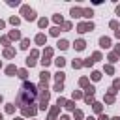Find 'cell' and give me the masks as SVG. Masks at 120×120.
I'll return each mask as SVG.
<instances>
[{
	"mask_svg": "<svg viewBox=\"0 0 120 120\" xmlns=\"http://www.w3.org/2000/svg\"><path fill=\"white\" fill-rule=\"evenodd\" d=\"M36 96H38L36 86H34L32 82L24 81V82H22V86H21V90H19V94H17V105H19V107L30 105V101H34V99H36Z\"/></svg>",
	"mask_w": 120,
	"mask_h": 120,
	"instance_id": "6da1fadb",
	"label": "cell"
},
{
	"mask_svg": "<svg viewBox=\"0 0 120 120\" xmlns=\"http://www.w3.org/2000/svg\"><path fill=\"white\" fill-rule=\"evenodd\" d=\"M22 15H24V19H28V21H34V19H36L34 9H30L28 6H22Z\"/></svg>",
	"mask_w": 120,
	"mask_h": 120,
	"instance_id": "7a4b0ae2",
	"label": "cell"
},
{
	"mask_svg": "<svg viewBox=\"0 0 120 120\" xmlns=\"http://www.w3.org/2000/svg\"><path fill=\"white\" fill-rule=\"evenodd\" d=\"M92 28H94V24H92V22H81V24L77 26V30H79L81 34H84V32H90Z\"/></svg>",
	"mask_w": 120,
	"mask_h": 120,
	"instance_id": "3957f363",
	"label": "cell"
},
{
	"mask_svg": "<svg viewBox=\"0 0 120 120\" xmlns=\"http://www.w3.org/2000/svg\"><path fill=\"white\" fill-rule=\"evenodd\" d=\"M99 45H101L103 49H107V47H111V39H109V38H101V39H99Z\"/></svg>",
	"mask_w": 120,
	"mask_h": 120,
	"instance_id": "277c9868",
	"label": "cell"
},
{
	"mask_svg": "<svg viewBox=\"0 0 120 120\" xmlns=\"http://www.w3.org/2000/svg\"><path fill=\"white\" fill-rule=\"evenodd\" d=\"M84 47H86V43H84L82 39H77V41H75V49H77V51H82Z\"/></svg>",
	"mask_w": 120,
	"mask_h": 120,
	"instance_id": "5b68a950",
	"label": "cell"
},
{
	"mask_svg": "<svg viewBox=\"0 0 120 120\" xmlns=\"http://www.w3.org/2000/svg\"><path fill=\"white\" fill-rule=\"evenodd\" d=\"M22 114H24V116H34V114H36V109H34V107H30V109H22Z\"/></svg>",
	"mask_w": 120,
	"mask_h": 120,
	"instance_id": "8992f818",
	"label": "cell"
},
{
	"mask_svg": "<svg viewBox=\"0 0 120 120\" xmlns=\"http://www.w3.org/2000/svg\"><path fill=\"white\" fill-rule=\"evenodd\" d=\"M45 39H47V38H45L43 34H38V36H36V43H38V45H43Z\"/></svg>",
	"mask_w": 120,
	"mask_h": 120,
	"instance_id": "52a82bcc",
	"label": "cell"
},
{
	"mask_svg": "<svg viewBox=\"0 0 120 120\" xmlns=\"http://www.w3.org/2000/svg\"><path fill=\"white\" fill-rule=\"evenodd\" d=\"M58 109H60V107H58V105H56V107H52V109H51V114H49V120H54V116H56V114H58Z\"/></svg>",
	"mask_w": 120,
	"mask_h": 120,
	"instance_id": "ba28073f",
	"label": "cell"
},
{
	"mask_svg": "<svg viewBox=\"0 0 120 120\" xmlns=\"http://www.w3.org/2000/svg\"><path fill=\"white\" fill-rule=\"evenodd\" d=\"M81 15H82V9H79V8L71 9V17H81Z\"/></svg>",
	"mask_w": 120,
	"mask_h": 120,
	"instance_id": "9c48e42d",
	"label": "cell"
},
{
	"mask_svg": "<svg viewBox=\"0 0 120 120\" xmlns=\"http://www.w3.org/2000/svg\"><path fill=\"white\" fill-rule=\"evenodd\" d=\"M39 75H41V82H47V81H49V77H51V73H49V71H41Z\"/></svg>",
	"mask_w": 120,
	"mask_h": 120,
	"instance_id": "30bf717a",
	"label": "cell"
},
{
	"mask_svg": "<svg viewBox=\"0 0 120 120\" xmlns=\"http://www.w3.org/2000/svg\"><path fill=\"white\" fill-rule=\"evenodd\" d=\"M56 45H58V49H68V47H69V45H68V41H66V39H60V41H58V43H56Z\"/></svg>",
	"mask_w": 120,
	"mask_h": 120,
	"instance_id": "8fae6325",
	"label": "cell"
},
{
	"mask_svg": "<svg viewBox=\"0 0 120 120\" xmlns=\"http://www.w3.org/2000/svg\"><path fill=\"white\" fill-rule=\"evenodd\" d=\"M6 73H8V75H13V73H17V68H15V66H8V68H6Z\"/></svg>",
	"mask_w": 120,
	"mask_h": 120,
	"instance_id": "7c38bea8",
	"label": "cell"
},
{
	"mask_svg": "<svg viewBox=\"0 0 120 120\" xmlns=\"http://www.w3.org/2000/svg\"><path fill=\"white\" fill-rule=\"evenodd\" d=\"M9 38H11V39H19V38H21V34H19L17 30H11V32H9Z\"/></svg>",
	"mask_w": 120,
	"mask_h": 120,
	"instance_id": "4fadbf2b",
	"label": "cell"
},
{
	"mask_svg": "<svg viewBox=\"0 0 120 120\" xmlns=\"http://www.w3.org/2000/svg\"><path fill=\"white\" fill-rule=\"evenodd\" d=\"M13 54H15V51H13V49H6V51H4V56H6V58H11Z\"/></svg>",
	"mask_w": 120,
	"mask_h": 120,
	"instance_id": "5bb4252c",
	"label": "cell"
},
{
	"mask_svg": "<svg viewBox=\"0 0 120 120\" xmlns=\"http://www.w3.org/2000/svg\"><path fill=\"white\" fill-rule=\"evenodd\" d=\"M92 15H94V11H92V9H82V17H88V19H90Z\"/></svg>",
	"mask_w": 120,
	"mask_h": 120,
	"instance_id": "9a60e30c",
	"label": "cell"
},
{
	"mask_svg": "<svg viewBox=\"0 0 120 120\" xmlns=\"http://www.w3.org/2000/svg\"><path fill=\"white\" fill-rule=\"evenodd\" d=\"M54 62H56V66H58V68H62V66L66 64V58H62V56H60V58H56Z\"/></svg>",
	"mask_w": 120,
	"mask_h": 120,
	"instance_id": "2e32d148",
	"label": "cell"
},
{
	"mask_svg": "<svg viewBox=\"0 0 120 120\" xmlns=\"http://www.w3.org/2000/svg\"><path fill=\"white\" fill-rule=\"evenodd\" d=\"M94 94V86H86V98H92Z\"/></svg>",
	"mask_w": 120,
	"mask_h": 120,
	"instance_id": "e0dca14e",
	"label": "cell"
},
{
	"mask_svg": "<svg viewBox=\"0 0 120 120\" xmlns=\"http://www.w3.org/2000/svg\"><path fill=\"white\" fill-rule=\"evenodd\" d=\"M64 107H66V109H69V111H73V109H75V103H73V101H66V105H64Z\"/></svg>",
	"mask_w": 120,
	"mask_h": 120,
	"instance_id": "ac0fdd59",
	"label": "cell"
},
{
	"mask_svg": "<svg viewBox=\"0 0 120 120\" xmlns=\"http://www.w3.org/2000/svg\"><path fill=\"white\" fill-rule=\"evenodd\" d=\"M28 45H30L28 39H22V41H21V49H28Z\"/></svg>",
	"mask_w": 120,
	"mask_h": 120,
	"instance_id": "d6986e66",
	"label": "cell"
},
{
	"mask_svg": "<svg viewBox=\"0 0 120 120\" xmlns=\"http://www.w3.org/2000/svg\"><path fill=\"white\" fill-rule=\"evenodd\" d=\"M34 64H36V60H34L32 56H28V58H26V66H30V68H32Z\"/></svg>",
	"mask_w": 120,
	"mask_h": 120,
	"instance_id": "ffe728a7",
	"label": "cell"
},
{
	"mask_svg": "<svg viewBox=\"0 0 120 120\" xmlns=\"http://www.w3.org/2000/svg\"><path fill=\"white\" fill-rule=\"evenodd\" d=\"M54 77H56V81H58V82H62V81H64V73H62V71H58Z\"/></svg>",
	"mask_w": 120,
	"mask_h": 120,
	"instance_id": "44dd1931",
	"label": "cell"
},
{
	"mask_svg": "<svg viewBox=\"0 0 120 120\" xmlns=\"http://www.w3.org/2000/svg\"><path fill=\"white\" fill-rule=\"evenodd\" d=\"M19 77L21 79H26V69H19Z\"/></svg>",
	"mask_w": 120,
	"mask_h": 120,
	"instance_id": "7402d4cb",
	"label": "cell"
},
{
	"mask_svg": "<svg viewBox=\"0 0 120 120\" xmlns=\"http://www.w3.org/2000/svg\"><path fill=\"white\" fill-rule=\"evenodd\" d=\"M99 77H101V73H99V71H94V73H92V79H94V81H98Z\"/></svg>",
	"mask_w": 120,
	"mask_h": 120,
	"instance_id": "603a6c76",
	"label": "cell"
},
{
	"mask_svg": "<svg viewBox=\"0 0 120 120\" xmlns=\"http://www.w3.org/2000/svg\"><path fill=\"white\" fill-rule=\"evenodd\" d=\"M94 111L96 112H101V103H94Z\"/></svg>",
	"mask_w": 120,
	"mask_h": 120,
	"instance_id": "cb8c5ba5",
	"label": "cell"
},
{
	"mask_svg": "<svg viewBox=\"0 0 120 120\" xmlns=\"http://www.w3.org/2000/svg\"><path fill=\"white\" fill-rule=\"evenodd\" d=\"M39 26L45 28V26H47V19H39Z\"/></svg>",
	"mask_w": 120,
	"mask_h": 120,
	"instance_id": "d4e9b609",
	"label": "cell"
},
{
	"mask_svg": "<svg viewBox=\"0 0 120 120\" xmlns=\"http://www.w3.org/2000/svg\"><path fill=\"white\" fill-rule=\"evenodd\" d=\"M101 58V54L99 52H94V56H92V62H96V60H99Z\"/></svg>",
	"mask_w": 120,
	"mask_h": 120,
	"instance_id": "484cf974",
	"label": "cell"
},
{
	"mask_svg": "<svg viewBox=\"0 0 120 120\" xmlns=\"http://www.w3.org/2000/svg\"><path fill=\"white\" fill-rule=\"evenodd\" d=\"M41 64H43V66H49V64H51V60H49L47 56H43V60H41Z\"/></svg>",
	"mask_w": 120,
	"mask_h": 120,
	"instance_id": "4316f807",
	"label": "cell"
},
{
	"mask_svg": "<svg viewBox=\"0 0 120 120\" xmlns=\"http://www.w3.org/2000/svg\"><path fill=\"white\" fill-rule=\"evenodd\" d=\"M9 21H11V24H15V26H17V24H19V19H17V17H11V19H9Z\"/></svg>",
	"mask_w": 120,
	"mask_h": 120,
	"instance_id": "83f0119b",
	"label": "cell"
},
{
	"mask_svg": "<svg viewBox=\"0 0 120 120\" xmlns=\"http://www.w3.org/2000/svg\"><path fill=\"white\" fill-rule=\"evenodd\" d=\"M82 66V62H79V60H73V68H81Z\"/></svg>",
	"mask_w": 120,
	"mask_h": 120,
	"instance_id": "f1b7e54d",
	"label": "cell"
},
{
	"mask_svg": "<svg viewBox=\"0 0 120 120\" xmlns=\"http://www.w3.org/2000/svg\"><path fill=\"white\" fill-rule=\"evenodd\" d=\"M86 84H88V79L82 77V79H81V86H86Z\"/></svg>",
	"mask_w": 120,
	"mask_h": 120,
	"instance_id": "f546056e",
	"label": "cell"
},
{
	"mask_svg": "<svg viewBox=\"0 0 120 120\" xmlns=\"http://www.w3.org/2000/svg\"><path fill=\"white\" fill-rule=\"evenodd\" d=\"M58 30H60V28H51V34H52V36H58Z\"/></svg>",
	"mask_w": 120,
	"mask_h": 120,
	"instance_id": "4dcf8cb0",
	"label": "cell"
},
{
	"mask_svg": "<svg viewBox=\"0 0 120 120\" xmlns=\"http://www.w3.org/2000/svg\"><path fill=\"white\" fill-rule=\"evenodd\" d=\"M54 90H58V92H60V90H62V82H56V84H54Z\"/></svg>",
	"mask_w": 120,
	"mask_h": 120,
	"instance_id": "1f68e13d",
	"label": "cell"
},
{
	"mask_svg": "<svg viewBox=\"0 0 120 120\" xmlns=\"http://www.w3.org/2000/svg\"><path fill=\"white\" fill-rule=\"evenodd\" d=\"M60 105H66V99H64V98H58V107H60Z\"/></svg>",
	"mask_w": 120,
	"mask_h": 120,
	"instance_id": "d6a6232c",
	"label": "cell"
},
{
	"mask_svg": "<svg viewBox=\"0 0 120 120\" xmlns=\"http://www.w3.org/2000/svg\"><path fill=\"white\" fill-rule=\"evenodd\" d=\"M54 22H62V17L60 15H54Z\"/></svg>",
	"mask_w": 120,
	"mask_h": 120,
	"instance_id": "836d02e7",
	"label": "cell"
},
{
	"mask_svg": "<svg viewBox=\"0 0 120 120\" xmlns=\"http://www.w3.org/2000/svg\"><path fill=\"white\" fill-rule=\"evenodd\" d=\"M109 60L111 62H116V54H109Z\"/></svg>",
	"mask_w": 120,
	"mask_h": 120,
	"instance_id": "e575fe53",
	"label": "cell"
},
{
	"mask_svg": "<svg viewBox=\"0 0 120 120\" xmlns=\"http://www.w3.org/2000/svg\"><path fill=\"white\" fill-rule=\"evenodd\" d=\"M105 71H107V73H112L114 69H112V66H107V68H105Z\"/></svg>",
	"mask_w": 120,
	"mask_h": 120,
	"instance_id": "d590c367",
	"label": "cell"
},
{
	"mask_svg": "<svg viewBox=\"0 0 120 120\" xmlns=\"http://www.w3.org/2000/svg\"><path fill=\"white\" fill-rule=\"evenodd\" d=\"M75 118H82V112L81 111H75Z\"/></svg>",
	"mask_w": 120,
	"mask_h": 120,
	"instance_id": "8d00e7d4",
	"label": "cell"
},
{
	"mask_svg": "<svg viewBox=\"0 0 120 120\" xmlns=\"http://www.w3.org/2000/svg\"><path fill=\"white\" fill-rule=\"evenodd\" d=\"M99 120H111V118H109L107 114H101V116H99Z\"/></svg>",
	"mask_w": 120,
	"mask_h": 120,
	"instance_id": "74e56055",
	"label": "cell"
},
{
	"mask_svg": "<svg viewBox=\"0 0 120 120\" xmlns=\"http://www.w3.org/2000/svg\"><path fill=\"white\" fill-rule=\"evenodd\" d=\"M0 28H4V21H0Z\"/></svg>",
	"mask_w": 120,
	"mask_h": 120,
	"instance_id": "f35d334b",
	"label": "cell"
},
{
	"mask_svg": "<svg viewBox=\"0 0 120 120\" xmlns=\"http://www.w3.org/2000/svg\"><path fill=\"white\" fill-rule=\"evenodd\" d=\"M60 120H69V118H68V116H62V118H60Z\"/></svg>",
	"mask_w": 120,
	"mask_h": 120,
	"instance_id": "ab89813d",
	"label": "cell"
},
{
	"mask_svg": "<svg viewBox=\"0 0 120 120\" xmlns=\"http://www.w3.org/2000/svg\"><path fill=\"white\" fill-rule=\"evenodd\" d=\"M116 13H118V15H120V6H118V8H116Z\"/></svg>",
	"mask_w": 120,
	"mask_h": 120,
	"instance_id": "60d3db41",
	"label": "cell"
},
{
	"mask_svg": "<svg viewBox=\"0 0 120 120\" xmlns=\"http://www.w3.org/2000/svg\"><path fill=\"white\" fill-rule=\"evenodd\" d=\"M116 52H120V45H118V47H116Z\"/></svg>",
	"mask_w": 120,
	"mask_h": 120,
	"instance_id": "b9f144b4",
	"label": "cell"
},
{
	"mask_svg": "<svg viewBox=\"0 0 120 120\" xmlns=\"http://www.w3.org/2000/svg\"><path fill=\"white\" fill-rule=\"evenodd\" d=\"M111 120H120V118H118V116H116V118H111Z\"/></svg>",
	"mask_w": 120,
	"mask_h": 120,
	"instance_id": "7bdbcfd3",
	"label": "cell"
},
{
	"mask_svg": "<svg viewBox=\"0 0 120 120\" xmlns=\"http://www.w3.org/2000/svg\"><path fill=\"white\" fill-rule=\"evenodd\" d=\"M15 120H22V118H15Z\"/></svg>",
	"mask_w": 120,
	"mask_h": 120,
	"instance_id": "ee69618b",
	"label": "cell"
},
{
	"mask_svg": "<svg viewBox=\"0 0 120 120\" xmlns=\"http://www.w3.org/2000/svg\"><path fill=\"white\" fill-rule=\"evenodd\" d=\"M0 101H2V96H0Z\"/></svg>",
	"mask_w": 120,
	"mask_h": 120,
	"instance_id": "f6af8a7d",
	"label": "cell"
},
{
	"mask_svg": "<svg viewBox=\"0 0 120 120\" xmlns=\"http://www.w3.org/2000/svg\"><path fill=\"white\" fill-rule=\"evenodd\" d=\"M0 120H2V114H0Z\"/></svg>",
	"mask_w": 120,
	"mask_h": 120,
	"instance_id": "bcb514c9",
	"label": "cell"
}]
</instances>
